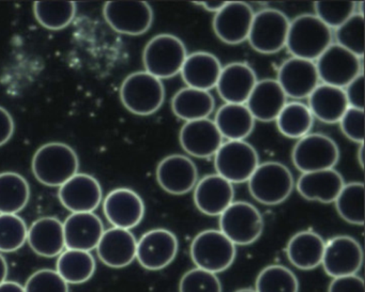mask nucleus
I'll return each mask as SVG.
<instances>
[{
  "label": "nucleus",
  "mask_w": 365,
  "mask_h": 292,
  "mask_svg": "<svg viewBox=\"0 0 365 292\" xmlns=\"http://www.w3.org/2000/svg\"><path fill=\"white\" fill-rule=\"evenodd\" d=\"M80 160L76 151L63 142H48L36 151L31 162L34 176L42 184L61 187L76 176Z\"/></svg>",
  "instance_id": "f257e3e1"
},
{
  "label": "nucleus",
  "mask_w": 365,
  "mask_h": 292,
  "mask_svg": "<svg viewBox=\"0 0 365 292\" xmlns=\"http://www.w3.org/2000/svg\"><path fill=\"white\" fill-rule=\"evenodd\" d=\"M333 43V31L315 14H301L290 21L286 46L292 57L315 63Z\"/></svg>",
  "instance_id": "f03ea898"
},
{
  "label": "nucleus",
  "mask_w": 365,
  "mask_h": 292,
  "mask_svg": "<svg viewBox=\"0 0 365 292\" xmlns=\"http://www.w3.org/2000/svg\"><path fill=\"white\" fill-rule=\"evenodd\" d=\"M120 100L132 114L150 116L163 105L165 88L161 80L146 71L134 72L121 84Z\"/></svg>",
  "instance_id": "7ed1b4c3"
},
{
  "label": "nucleus",
  "mask_w": 365,
  "mask_h": 292,
  "mask_svg": "<svg viewBox=\"0 0 365 292\" xmlns=\"http://www.w3.org/2000/svg\"><path fill=\"white\" fill-rule=\"evenodd\" d=\"M187 52L180 38L161 33L149 40L143 52L145 71L159 80L170 78L180 73Z\"/></svg>",
  "instance_id": "20e7f679"
},
{
  "label": "nucleus",
  "mask_w": 365,
  "mask_h": 292,
  "mask_svg": "<svg viewBox=\"0 0 365 292\" xmlns=\"http://www.w3.org/2000/svg\"><path fill=\"white\" fill-rule=\"evenodd\" d=\"M247 184L256 202L266 206H277L289 197L294 181L292 172L284 164L264 162L259 163Z\"/></svg>",
  "instance_id": "39448f33"
},
{
  "label": "nucleus",
  "mask_w": 365,
  "mask_h": 292,
  "mask_svg": "<svg viewBox=\"0 0 365 292\" xmlns=\"http://www.w3.org/2000/svg\"><path fill=\"white\" fill-rule=\"evenodd\" d=\"M190 253L196 268L217 274L234 264L237 249L220 230L208 229L193 239Z\"/></svg>",
  "instance_id": "423d86ee"
},
{
  "label": "nucleus",
  "mask_w": 365,
  "mask_h": 292,
  "mask_svg": "<svg viewBox=\"0 0 365 292\" xmlns=\"http://www.w3.org/2000/svg\"><path fill=\"white\" fill-rule=\"evenodd\" d=\"M220 231L235 245H250L264 231L262 213L247 202H234L220 215Z\"/></svg>",
  "instance_id": "0eeeda50"
},
{
  "label": "nucleus",
  "mask_w": 365,
  "mask_h": 292,
  "mask_svg": "<svg viewBox=\"0 0 365 292\" xmlns=\"http://www.w3.org/2000/svg\"><path fill=\"white\" fill-rule=\"evenodd\" d=\"M289 24V19L279 10H260L254 14L247 41L260 54H275L286 46Z\"/></svg>",
  "instance_id": "6e6552de"
},
{
  "label": "nucleus",
  "mask_w": 365,
  "mask_h": 292,
  "mask_svg": "<svg viewBox=\"0 0 365 292\" xmlns=\"http://www.w3.org/2000/svg\"><path fill=\"white\" fill-rule=\"evenodd\" d=\"M258 165L257 151L245 140H227L215 155L217 174L232 184L247 182Z\"/></svg>",
  "instance_id": "1a4fd4ad"
},
{
  "label": "nucleus",
  "mask_w": 365,
  "mask_h": 292,
  "mask_svg": "<svg viewBox=\"0 0 365 292\" xmlns=\"http://www.w3.org/2000/svg\"><path fill=\"white\" fill-rule=\"evenodd\" d=\"M336 142L320 133H309L298 140L292 152V163L299 172H318L334 168L339 161Z\"/></svg>",
  "instance_id": "9d476101"
},
{
  "label": "nucleus",
  "mask_w": 365,
  "mask_h": 292,
  "mask_svg": "<svg viewBox=\"0 0 365 292\" xmlns=\"http://www.w3.org/2000/svg\"><path fill=\"white\" fill-rule=\"evenodd\" d=\"M322 84L345 88L352 80L363 73L362 58L333 42L315 61Z\"/></svg>",
  "instance_id": "9b49d317"
},
{
  "label": "nucleus",
  "mask_w": 365,
  "mask_h": 292,
  "mask_svg": "<svg viewBox=\"0 0 365 292\" xmlns=\"http://www.w3.org/2000/svg\"><path fill=\"white\" fill-rule=\"evenodd\" d=\"M103 16L110 28L123 35H144L153 23V8L146 1H108Z\"/></svg>",
  "instance_id": "f8f14e48"
},
{
  "label": "nucleus",
  "mask_w": 365,
  "mask_h": 292,
  "mask_svg": "<svg viewBox=\"0 0 365 292\" xmlns=\"http://www.w3.org/2000/svg\"><path fill=\"white\" fill-rule=\"evenodd\" d=\"M178 247V239L170 230H149L138 241L136 259L146 270H162L174 261Z\"/></svg>",
  "instance_id": "ddd939ff"
},
{
  "label": "nucleus",
  "mask_w": 365,
  "mask_h": 292,
  "mask_svg": "<svg viewBox=\"0 0 365 292\" xmlns=\"http://www.w3.org/2000/svg\"><path fill=\"white\" fill-rule=\"evenodd\" d=\"M362 264V246L352 236H334L324 244L322 264L329 276L336 278L356 275Z\"/></svg>",
  "instance_id": "4468645a"
},
{
  "label": "nucleus",
  "mask_w": 365,
  "mask_h": 292,
  "mask_svg": "<svg viewBox=\"0 0 365 292\" xmlns=\"http://www.w3.org/2000/svg\"><path fill=\"white\" fill-rule=\"evenodd\" d=\"M255 12L243 1H226L212 21L215 36L224 43L237 46L247 41Z\"/></svg>",
  "instance_id": "2eb2a0df"
},
{
  "label": "nucleus",
  "mask_w": 365,
  "mask_h": 292,
  "mask_svg": "<svg viewBox=\"0 0 365 292\" xmlns=\"http://www.w3.org/2000/svg\"><path fill=\"white\" fill-rule=\"evenodd\" d=\"M103 212L113 227L131 230L144 219V200L133 189H115L104 198Z\"/></svg>",
  "instance_id": "dca6fc26"
},
{
  "label": "nucleus",
  "mask_w": 365,
  "mask_h": 292,
  "mask_svg": "<svg viewBox=\"0 0 365 292\" xmlns=\"http://www.w3.org/2000/svg\"><path fill=\"white\" fill-rule=\"evenodd\" d=\"M277 82L286 97L294 100L307 99L319 85L315 63L290 57L279 67Z\"/></svg>",
  "instance_id": "f3484780"
},
{
  "label": "nucleus",
  "mask_w": 365,
  "mask_h": 292,
  "mask_svg": "<svg viewBox=\"0 0 365 292\" xmlns=\"http://www.w3.org/2000/svg\"><path fill=\"white\" fill-rule=\"evenodd\" d=\"M160 187L172 195H185L195 187L198 172L195 163L182 155L164 157L155 172Z\"/></svg>",
  "instance_id": "a211bd4d"
},
{
  "label": "nucleus",
  "mask_w": 365,
  "mask_h": 292,
  "mask_svg": "<svg viewBox=\"0 0 365 292\" xmlns=\"http://www.w3.org/2000/svg\"><path fill=\"white\" fill-rule=\"evenodd\" d=\"M58 198L70 212H93L101 204L103 193L95 177L78 172L59 187Z\"/></svg>",
  "instance_id": "6ab92c4d"
},
{
  "label": "nucleus",
  "mask_w": 365,
  "mask_h": 292,
  "mask_svg": "<svg viewBox=\"0 0 365 292\" xmlns=\"http://www.w3.org/2000/svg\"><path fill=\"white\" fill-rule=\"evenodd\" d=\"M179 142L183 150L198 159L215 157L223 144L215 121L209 118L185 122L179 133Z\"/></svg>",
  "instance_id": "aec40b11"
},
{
  "label": "nucleus",
  "mask_w": 365,
  "mask_h": 292,
  "mask_svg": "<svg viewBox=\"0 0 365 292\" xmlns=\"http://www.w3.org/2000/svg\"><path fill=\"white\" fill-rule=\"evenodd\" d=\"M232 183L217 174H207L194 187V204L202 214L220 217L234 202Z\"/></svg>",
  "instance_id": "412c9836"
},
{
  "label": "nucleus",
  "mask_w": 365,
  "mask_h": 292,
  "mask_svg": "<svg viewBox=\"0 0 365 292\" xmlns=\"http://www.w3.org/2000/svg\"><path fill=\"white\" fill-rule=\"evenodd\" d=\"M63 224L67 249L91 251L97 249L104 232L103 223L97 214L72 213Z\"/></svg>",
  "instance_id": "4be33fe9"
},
{
  "label": "nucleus",
  "mask_w": 365,
  "mask_h": 292,
  "mask_svg": "<svg viewBox=\"0 0 365 292\" xmlns=\"http://www.w3.org/2000/svg\"><path fill=\"white\" fill-rule=\"evenodd\" d=\"M257 80L247 63H232L222 68L215 88L225 103L245 104Z\"/></svg>",
  "instance_id": "5701e85b"
},
{
  "label": "nucleus",
  "mask_w": 365,
  "mask_h": 292,
  "mask_svg": "<svg viewBox=\"0 0 365 292\" xmlns=\"http://www.w3.org/2000/svg\"><path fill=\"white\" fill-rule=\"evenodd\" d=\"M136 245L138 240L131 230L112 227L104 230L97 253L106 266L121 268L130 266L136 259Z\"/></svg>",
  "instance_id": "b1692460"
},
{
  "label": "nucleus",
  "mask_w": 365,
  "mask_h": 292,
  "mask_svg": "<svg viewBox=\"0 0 365 292\" xmlns=\"http://www.w3.org/2000/svg\"><path fill=\"white\" fill-rule=\"evenodd\" d=\"M344 184L345 181L341 172L331 168L301 174L297 181L296 187L304 199L322 204H332Z\"/></svg>",
  "instance_id": "393cba45"
},
{
  "label": "nucleus",
  "mask_w": 365,
  "mask_h": 292,
  "mask_svg": "<svg viewBox=\"0 0 365 292\" xmlns=\"http://www.w3.org/2000/svg\"><path fill=\"white\" fill-rule=\"evenodd\" d=\"M287 97L277 80H257L247 99V110L253 118L262 122L275 121L285 104Z\"/></svg>",
  "instance_id": "a878e982"
},
{
  "label": "nucleus",
  "mask_w": 365,
  "mask_h": 292,
  "mask_svg": "<svg viewBox=\"0 0 365 292\" xmlns=\"http://www.w3.org/2000/svg\"><path fill=\"white\" fill-rule=\"evenodd\" d=\"M27 242L41 257H57L66 249L63 221L54 217L38 219L29 228Z\"/></svg>",
  "instance_id": "bb28decb"
},
{
  "label": "nucleus",
  "mask_w": 365,
  "mask_h": 292,
  "mask_svg": "<svg viewBox=\"0 0 365 292\" xmlns=\"http://www.w3.org/2000/svg\"><path fill=\"white\" fill-rule=\"evenodd\" d=\"M222 68L221 61L215 55L195 52L187 54L180 74L187 87L210 91L217 86Z\"/></svg>",
  "instance_id": "cd10ccee"
},
{
  "label": "nucleus",
  "mask_w": 365,
  "mask_h": 292,
  "mask_svg": "<svg viewBox=\"0 0 365 292\" xmlns=\"http://www.w3.org/2000/svg\"><path fill=\"white\" fill-rule=\"evenodd\" d=\"M307 99V108L311 110L314 119H318L327 125L339 123L349 108L344 89L330 85H318Z\"/></svg>",
  "instance_id": "c85d7f7f"
},
{
  "label": "nucleus",
  "mask_w": 365,
  "mask_h": 292,
  "mask_svg": "<svg viewBox=\"0 0 365 292\" xmlns=\"http://www.w3.org/2000/svg\"><path fill=\"white\" fill-rule=\"evenodd\" d=\"M324 244L326 242L317 232L303 230L290 238L286 254L292 266L303 271L313 270L322 264Z\"/></svg>",
  "instance_id": "c756f323"
},
{
  "label": "nucleus",
  "mask_w": 365,
  "mask_h": 292,
  "mask_svg": "<svg viewBox=\"0 0 365 292\" xmlns=\"http://www.w3.org/2000/svg\"><path fill=\"white\" fill-rule=\"evenodd\" d=\"M213 121L223 140H245L255 127V119L245 104H224Z\"/></svg>",
  "instance_id": "7c9ffc66"
},
{
  "label": "nucleus",
  "mask_w": 365,
  "mask_h": 292,
  "mask_svg": "<svg viewBox=\"0 0 365 292\" xmlns=\"http://www.w3.org/2000/svg\"><path fill=\"white\" fill-rule=\"evenodd\" d=\"M215 106V98L209 91L190 87L177 91L172 99L173 113L185 122L208 118Z\"/></svg>",
  "instance_id": "2f4dec72"
},
{
  "label": "nucleus",
  "mask_w": 365,
  "mask_h": 292,
  "mask_svg": "<svg viewBox=\"0 0 365 292\" xmlns=\"http://www.w3.org/2000/svg\"><path fill=\"white\" fill-rule=\"evenodd\" d=\"M97 264L91 251L66 249L58 256L56 271L68 285L88 281L96 273Z\"/></svg>",
  "instance_id": "473e14b6"
},
{
  "label": "nucleus",
  "mask_w": 365,
  "mask_h": 292,
  "mask_svg": "<svg viewBox=\"0 0 365 292\" xmlns=\"http://www.w3.org/2000/svg\"><path fill=\"white\" fill-rule=\"evenodd\" d=\"M31 187L22 174L6 172L0 174V214H18L27 206Z\"/></svg>",
  "instance_id": "72a5a7b5"
},
{
  "label": "nucleus",
  "mask_w": 365,
  "mask_h": 292,
  "mask_svg": "<svg viewBox=\"0 0 365 292\" xmlns=\"http://www.w3.org/2000/svg\"><path fill=\"white\" fill-rule=\"evenodd\" d=\"M314 120L315 119L307 105L294 101L285 104L275 122L282 135L292 140H300L311 133Z\"/></svg>",
  "instance_id": "f704fd0d"
},
{
  "label": "nucleus",
  "mask_w": 365,
  "mask_h": 292,
  "mask_svg": "<svg viewBox=\"0 0 365 292\" xmlns=\"http://www.w3.org/2000/svg\"><path fill=\"white\" fill-rule=\"evenodd\" d=\"M364 193L362 182L344 184L335 199V208L339 217L352 225H364Z\"/></svg>",
  "instance_id": "c9c22d12"
},
{
  "label": "nucleus",
  "mask_w": 365,
  "mask_h": 292,
  "mask_svg": "<svg viewBox=\"0 0 365 292\" xmlns=\"http://www.w3.org/2000/svg\"><path fill=\"white\" fill-rule=\"evenodd\" d=\"M76 14L74 1H37L34 14L44 28L61 31L71 24Z\"/></svg>",
  "instance_id": "e433bc0d"
},
{
  "label": "nucleus",
  "mask_w": 365,
  "mask_h": 292,
  "mask_svg": "<svg viewBox=\"0 0 365 292\" xmlns=\"http://www.w3.org/2000/svg\"><path fill=\"white\" fill-rule=\"evenodd\" d=\"M256 292H299L294 273L281 264H271L260 271L256 278Z\"/></svg>",
  "instance_id": "4c0bfd02"
},
{
  "label": "nucleus",
  "mask_w": 365,
  "mask_h": 292,
  "mask_svg": "<svg viewBox=\"0 0 365 292\" xmlns=\"http://www.w3.org/2000/svg\"><path fill=\"white\" fill-rule=\"evenodd\" d=\"M364 16L354 14L339 28L333 31V40L345 50L363 59L364 55Z\"/></svg>",
  "instance_id": "58836bf2"
},
{
  "label": "nucleus",
  "mask_w": 365,
  "mask_h": 292,
  "mask_svg": "<svg viewBox=\"0 0 365 292\" xmlns=\"http://www.w3.org/2000/svg\"><path fill=\"white\" fill-rule=\"evenodd\" d=\"M29 227L18 214H0V253H14L27 242Z\"/></svg>",
  "instance_id": "ea45409f"
},
{
  "label": "nucleus",
  "mask_w": 365,
  "mask_h": 292,
  "mask_svg": "<svg viewBox=\"0 0 365 292\" xmlns=\"http://www.w3.org/2000/svg\"><path fill=\"white\" fill-rule=\"evenodd\" d=\"M354 1H316L314 3L315 16L331 31H335L348 19L356 14Z\"/></svg>",
  "instance_id": "a19ab883"
},
{
  "label": "nucleus",
  "mask_w": 365,
  "mask_h": 292,
  "mask_svg": "<svg viewBox=\"0 0 365 292\" xmlns=\"http://www.w3.org/2000/svg\"><path fill=\"white\" fill-rule=\"evenodd\" d=\"M179 292H222V283L217 274L195 268L181 277Z\"/></svg>",
  "instance_id": "79ce46f5"
},
{
  "label": "nucleus",
  "mask_w": 365,
  "mask_h": 292,
  "mask_svg": "<svg viewBox=\"0 0 365 292\" xmlns=\"http://www.w3.org/2000/svg\"><path fill=\"white\" fill-rule=\"evenodd\" d=\"M24 289L25 292H70L69 285L52 268L36 271L27 279Z\"/></svg>",
  "instance_id": "37998d69"
},
{
  "label": "nucleus",
  "mask_w": 365,
  "mask_h": 292,
  "mask_svg": "<svg viewBox=\"0 0 365 292\" xmlns=\"http://www.w3.org/2000/svg\"><path fill=\"white\" fill-rule=\"evenodd\" d=\"M339 123L348 140L360 145L364 142V110L348 108Z\"/></svg>",
  "instance_id": "c03bdc74"
},
{
  "label": "nucleus",
  "mask_w": 365,
  "mask_h": 292,
  "mask_svg": "<svg viewBox=\"0 0 365 292\" xmlns=\"http://www.w3.org/2000/svg\"><path fill=\"white\" fill-rule=\"evenodd\" d=\"M349 108L364 110V74L361 73L344 88Z\"/></svg>",
  "instance_id": "a18cd8bd"
},
{
  "label": "nucleus",
  "mask_w": 365,
  "mask_h": 292,
  "mask_svg": "<svg viewBox=\"0 0 365 292\" xmlns=\"http://www.w3.org/2000/svg\"><path fill=\"white\" fill-rule=\"evenodd\" d=\"M328 292H365L364 281L358 275L333 278Z\"/></svg>",
  "instance_id": "49530a36"
},
{
  "label": "nucleus",
  "mask_w": 365,
  "mask_h": 292,
  "mask_svg": "<svg viewBox=\"0 0 365 292\" xmlns=\"http://www.w3.org/2000/svg\"><path fill=\"white\" fill-rule=\"evenodd\" d=\"M14 133V121L11 114L0 106V147L7 144Z\"/></svg>",
  "instance_id": "de8ad7c7"
},
{
  "label": "nucleus",
  "mask_w": 365,
  "mask_h": 292,
  "mask_svg": "<svg viewBox=\"0 0 365 292\" xmlns=\"http://www.w3.org/2000/svg\"><path fill=\"white\" fill-rule=\"evenodd\" d=\"M195 4L204 8L207 11L213 12L215 14L226 5V1H200V3Z\"/></svg>",
  "instance_id": "09e8293b"
},
{
  "label": "nucleus",
  "mask_w": 365,
  "mask_h": 292,
  "mask_svg": "<svg viewBox=\"0 0 365 292\" xmlns=\"http://www.w3.org/2000/svg\"><path fill=\"white\" fill-rule=\"evenodd\" d=\"M0 292H25V289L18 281H6L0 285Z\"/></svg>",
  "instance_id": "8fccbe9b"
},
{
  "label": "nucleus",
  "mask_w": 365,
  "mask_h": 292,
  "mask_svg": "<svg viewBox=\"0 0 365 292\" xmlns=\"http://www.w3.org/2000/svg\"><path fill=\"white\" fill-rule=\"evenodd\" d=\"M8 272H9V268H8L7 260L0 253V285L7 281Z\"/></svg>",
  "instance_id": "3c124183"
},
{
  "label": "nucleus",
  "mask_w": 365,
  "mask_h": 292,
  "mask_svg": "<svg viewBox=\"0 0 365 292\" xmlns=\"http://www.w3.org/2000/svg\"><path fill=\"white\" fill-rule=\"evenodd\" d=\"M356 160H358L359 165L360 167L364 168V144H361L356 151Z\"/></svg>",
  "instance_id": "603ef678"
},
{
  "label": "nucleus",
  "mask_w": 365,
  "mask_h": 292,
  "mask_svg": "<svg viewBox=\"0 0 365 292\" xmlns=\"http://www.w3.org/2000/svg\"><path fill=\"white\" fill-rule=\"evenodd\" d=\"M236 292H256L255 290L253 289H240L237 290Z\"/></svg>",
  "instance_id": "864d4df0"
}]
</instances>
